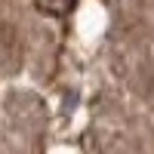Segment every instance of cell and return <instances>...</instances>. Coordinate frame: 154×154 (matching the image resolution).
Instances as JSON below:
<instances>
[{
  "label": "cell",
  "mask_w": 154,
  "mask_h": 154,
  "mask_svg": "<svg viewBox=\"0 0 154 154\" xmlns=\"http://www.w3.org/2000/svg\"><path fill=\"white\" fill-rule=\"evenodd\" d=\"M40 3H43L46 9H56V12H59V9H68L74 0H40Z\"/></svg>",
  "instance_id": "cell-1"
}]
</instances>
